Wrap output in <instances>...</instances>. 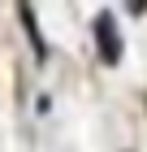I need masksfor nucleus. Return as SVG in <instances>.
Instances as JSON below:
<instances>
[{
  "label": "nucleus",
  "mask_w": 147,
  "mask_h": 152,
  "mask_svg": "<svg viewBox=\"0 0 147 152\" xmlns=\"http://www.w3.org/2000/svg\"><path fill=\"white\" fill-rule=\"evenodd\" d=\"M95 44H100V61L104 65H117L121 61V35H117L113 13H100L95 18Z\"/></svg>",
  "instance_id": "1"
},
{
  "label": "nucleus",
  "mask_w": 147,
  "mask_h": 152,
  "mask_svg": "<svg viewBox=\"0 0 147 152\" xmlns=\"http://www.w3.org/2000/svg\"><path fill=\"white\" fill-rule=\"evenodd\" d=\"M17 13H22V22H26V35L35 39V52H39V61H43V39H39V31H35V22H30V4H22Z\"/></svg>",
  "instance_id": "2"
}]
</instances>
